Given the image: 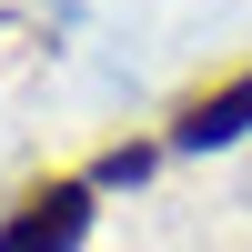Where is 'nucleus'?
Returning <instances> with one entry per match:
<instances>
[{"label":"nucleus","mask_w":252,"mask_h":252,"mask_svg":"<svg viewBox=\"0 0 252 252\" xmlns=\"http://www.w3.org/2000/svg\"><path fill=\"white\" fill-rule=\"evenodd\" d=\"M81 232H91V172L20 192V212L0 222V252H81Z\"/></svg>","instance_id":"1"},{"label":"nucleus","mask_w":252,"mask_h":252,"mask_svg":"<svg viewBox=\"0 0 252 252\" xmlns=\"http://www.w3.org/2000/svg\"><path fill=\"white\" fill-rule=\"evenodd\" d=\"M242 131H252V71L212 81V91H192L172 111V152H212V141H242Z\"/></svg>","instance_id":"2"}]
</instances>
